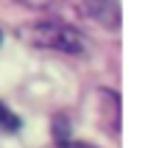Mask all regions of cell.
<instances>
[{
    "instance_id": "cell-1",
    "label": "cell",
    "mask_w": 145,
    "mask_h": 148,
    "mask_svg": "<svg viewBox=\"0 0 145 148\" xmlns=\"http://www.w3.org/2000/svg\"><path fill=\"white\" fill-rule=\"evenodd\" d=\"M20 36H23L28 45H34V48L72 53V56H78V53L87 50L84 36H81L72 25L59 23V20H34V23L20 28Z\"/></svg>"
},
{
    "instance_id": "cell-2",
    "label": "cell",
    "mask_w": 145,
    "mask_h": 148,
    "mask_svg": "<svg viewBox=\"0 0 145 148\" xmlns=\"http://www.w3.org/2000/svg\"><path fill=\"white\" fill-rule=\"evenodd\" d=\"M89 17H95L101 25H112L117 28L120 25V6L117 0H89Z\"/></svg>"
},
{
    "instance_id": "cell-3",
    "label": "cell",
    "mask_w": 145,
    "mask_h": 148,
    "mask_svg": "<svg viewBox=\"0 0 145 148\" xmlns=\"http://www.w3.org/2000/svg\"><path fill=\"white\" fill-rule=\"evenodd\" d=\"M53 140H56L59 145L70 140V126H67V117H56V120H53Z\"/></svg>"
},
{
    "instance_id": "cell-4",
    "label": "cell",
    "mask_w": 145,
    "mask_h": 148,
    "mask_svg": "<svg viewBox=\"0 0 145 148\" xmlns=\"http://www.w3.org/2000/svg\"><path fill=\"white\" fill-rule=\"evenodd\" d=\"M0 129H8V132H14V129H20V120H17L11 112H8L3 103H0Z\"/></svg>"
},
{
    "instance_id": "cell-5",
    "label": "cell",
    "mask_w": 145,
    "mask_h": 148,
    "mask_svg": "<svg viewBox=\"0 0 145 148\" xmlns=\"http://www.w3.org/2000/svg\"><path fill=\"white\" fill-rule=\"evenodd\" d=\"M59 148H95V145H89V143H70V140H67V143H62Z\"/></svg>"
},
{
    "instance_id": "cell-6",
    "label": "cell",
    "mask_w": 145,
    "mask_h": 148,
    "mask_svg": "<svg viewBox=\"0 0 145 148\" xmlns=\"http://www.w3.org/2000/svg\"><path fill=\"white\" fill-rule=\"evenodd\" d=\"M0 42H3V34H0Z\"/></svg>"
}]
</instances>
